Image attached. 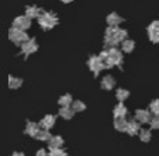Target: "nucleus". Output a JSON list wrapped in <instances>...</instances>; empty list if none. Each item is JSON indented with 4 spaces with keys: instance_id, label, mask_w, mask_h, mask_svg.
Returning <instances> with one entry per match:
<instances>
[{
    "instance_id": "21",
    "label": "nucleus",
    "mask_w": 159,
    "mask_h": 156,
    "mask_svg": "<svg viewBox=\"0 0 159 156\" xmlns=\"http://www.w3.org/2000/svg\"><path fill=\"white\" fill-rule=\"evenodd\" d=\"M138 137H140L141 142H145V144L151 142V140H152V128H141Z\"/></svg>"
},
{
    "instance_id": "17",
    "label": "nucleus",
    "mask_w": 159,
    "mask_h": 156,
    "mask_svg": "<svg viewBox=\"0 0 159 156\" xmlns=\"http://www.w3.org/2000/svg\"><path fill=\"white\" fill-rule=\"evenodd\" d=\"M46 144H48V149L61 148V146L64 145V138L61 137V135H53Z\"/></svg>"
},
{
    "instance_id": "11",
    "label": "nucleus",
    "mask_w": 159,
    "mask_h": 156,
    "mask_svg": "<svg viewBox=\"0 0 159 156\" xmlns=\"http://www.w3.org/2000/svg\"><path fill=\"white\" fill-rule=\"evenodd\" d=\"M39 130H41V126H39V123L27 120V123H25V128H24V134L28 135V137H31V138H35V135L38 134Z\"/></svg>"
},
{
    "instance_id": "10",
    "label": "nucleus",
    "mask_w": 159,
    "mask_h": 156,
    "mask_svg": "<svg viewBox=\"0 0 159 156\" xmlns=\"http://www.w3.org/2000/svg\"><path fill=\"white\" fill-rule=\"evenodd\" d=\"M141 126H143V124H141L140 121H137L135 118L129 120V124H127V128H126V134L129 135V137H137L141 131Z\"/></svg>"
},
{
    "instance_id": "6",
    "label": "nucleus",
    "mask_w": 159,
    "mask_h": 156,
    "mask_svg": "<svg viewBox=\"0 0 159 156\" xmlns=\"http://www.w3.org/2000/svg\"><path fill=\"white\" fill-rule=\"evenodd\" d=\"M20 47H21V53L24 55V60H27L32 53L38 52V49H39L38 42L35 41V38H30L27 42H24Z\"/></svg>"
},
{
    "instance_id": "26",
    "label": "nucleus",
    "mask_w": 159,
    "mask_h": 156,
    "mask_svg": "<svg viewBox=\"0 0 159 156\" xmlns=\"http://www.w3.org/2000/svg\"><path fill=\"white\" fill-rule=\"evenodd\" d=\"M71 107H73V110H74L75 113H82V112L87 110V105H85L82 100H80V99H75V100L73 102Z\"/></svg>"
},
{
    "instance_id": "3",
    "label": "nucleus",
    "mask_w": 159,
    "mask_h": 156,
    "mask_svg": "<svg viewBox=\"0 0 159 156\" xmlns=\"http://www.w3.org/2000/svg\"><path fill=\"white\" fill-rule=\"evenodd\" d=\"M38 24L43 31H50L59 24V17L53 11H43L38 18Z\"/></svg>"
},
{
    "instance_id": "16",
    "label": "nucleus",
    "mask_w": 159,
    "mask_h": 156,
    "mask_svg": "<svg viewBox=\"0 0 159 156\" xmlns=\"http://www.w3.org/2000/svg\"><path fill=\"white\" fill-rule=\"evenodd\" d=\"M57 114L60 116L61 118H64V120H71V118L75 116V112L73 110L71 106H60Z\"/></svg>"
},
{
    "instance_id": "32",
    "label": "nucleus",
    "mask_w": 159,
    "mask_h": 156,
    "mask_svg": "<svg viewBox=\"0 0 159 156\" xmlns=\"http://www.w3.org/2000/svg\"><path fill=\"white\" fill-rule=\"evenodd\" d=\"M61 3H64V4H69V3H71V2H74V0H60Z\"/></svg>"
},
{
    "instance_id": "23",
    "label": "nucleus",
    "mask_w": 159,
    "mask_h": 156,
    "mask_svg": "<svg viewBox=\"0 0 159 156\" xmlns=\"http://www.w3.org/2000/svg\"><path fill=\"white\" fill-rule=\"evenodd\" d=\"M53 135L50 134V130H45V128H41L38 131V134L35 135V140L38 141H42V142H48V141L52 138Z\"/></svg>"
},
{
    "instance_id": "15",
    "label": "nucleus",
    "mask_w": 159,
    "mask_h": 156,
    "mask_svg": "<svg viewBox=\"0 0 159 156\" xmlns=\"http://www.w3.org/2000/svg\"><path fill=\"white\" fill-rule=\"evenodd\" d=\"M127 114H129V109L124 105V102H119L113 107V117H126Z\"/></svg>"
},
{
    "instance_id": "14",
    "label": "nucleus",
    "mask_w": 159,
    "mask_h": 156,
    "mask_svg": "<svg viewBox=\"0 0 159 156\" xmlns=\"http://www.w3.org/2000/svg\"><path fill=\"white\" fill-rule=\"evenodd\" d=\"M127 124H129V120L126 117H113V127H115L116 131L126 132Z\"/></svg>"
},
{
    "instance_id": "18",
    "label": "nucleus",
    "mask_w": 159,
    "mask_h": 156,
    "mask_svg": "<svg viewBox=\"0 0 159 156\" xmlns=\"http://www.w3.org/2000/svg\"><path fill=\"white\" fill-rule=\"evenodd\" d=\"M22 84H24V79L21 77H16V75H8V88L13 91L16 89H20V88L22 87Z\"/></svg>"
},
{
    "instance_id": "25",
    "label": "nucleus",
    "mask_w": 159,
    "mask_h": 156,
    "mask_svg": "<svg viewBox=\"0 0 159 156\" xmlns=\"http://www.w3.org/2000/svg\"><path fill=\"white\" fill-rule=\"evenodd\" d=\"M73 102H74V99H73V96L70 95V93H63V95L57 99L59 106H71Z\"/></svg>"
},
{
    "instance_id": "8",
    "label": "nucleus",
    "mask_w": 159,
    "mask_h": 156,
    "mask_svg": "<svg viewBox=\"0 0 159 156\" xmlns=\"http://www.w3.org/2000/svg\"><path fill=\"white\" fill-rule=\"evenodd\" d=\"M134 118L141 124H149L152 118V113L149 109H137L134 112Z\"/></svg>"
},
{
    "instance_id": "24",
    "label": "nucleus",
    "mask_w": 159,
    "mask_h": 156,
    "mask_svg": "<svg viewBox=\"0 0 159 156\" xmlns=\"http://www.w3.org/2000/svg\"><path fill=\"white\" fill-rule=\"evenodd\" d=\"M134 49H135V42L133 41V39L127 38L121 42V50H123L124 53H131Z\"/></svg>"
},
{
    "instance_id": "28",
    "label": "nucleus",
    "mask_w": 159,
    "mask_h": 156,
    "mask_svg": "<svg viewBox=\"0 0 159 156\" xmlns=\"http://www.w3.org/2000/svg\"><path fill=\"white\" fill-rule=\"evenodd\" d=\"M148 109L151 110L152 114H159V98L158 99H152Z\"/></svg>"
},
{
    "instance_id": "29",
    "label": "nucleus",
    "mask_w": 159,
    "mask_h": 156,
    "mask_svg": "<svg viewBox=\"0 0 159 156\" xmlns=\"http://www.w3.org/2000/svg\"><path fill=\"white\" fill-rule=\"evenodd\" d=\"M149 127L152 130H159V114H152V118L149 121Z\"/></svg>"
},
{
    "instance_id": "2",
    "label": "nucleus",
    "mask_w": 159,
    "mask_h": 156,
    "mask_svg": "<svg viewBox=\"0 0 159 156\" xmlns=\"http://www.w3.org/2000/svg\"><path fill=\"white\" fill-rule=\"evenodd\" d=\"M129 32L123 28L113 27V25H107L106 31H105V36H103V43L105 47H117L119 45H121V42L124 39H127Z\"/></svg>"
},
{
    "instance_id": "19",
    "label": "nucleus",
    "mask_w": 159,
    "mask_h": 156,
    "mask_svg": "<svg viewBox=\"0 0 159 156\" xmlns=\"http://www.w3.org/2000/svg\"><path fill=\"white\" fill-rule=\"evenodd\" d=\"M42 13H43V10L39 8L38 6H28V7L25 8V14H27L30 18H36L38 20L39 17H41Z\"/></svg>"
},
{
    "instance_id": "22",
    "label": "nucleus",
    "mask_w": 159,
    "mask_h": 156,
    "mask_svg": "<svg viewBox=\"0 0 159 156\" xmlns=\"http://www.w3.org/2000/svg\"><path fill=\"white\" fill-rule=\"evenodd\" d=\"M115 95H116L117 102H124L130 98V91L126 89V88H117L116 92H115Z\"/></svg>"
},
{
    "instance_id": "4",
    "label": "nucleus",
    "mask_w": 159,
    "mask_h": 156,
    "mask_svg": "<svg viewBox=\"0 0 159 156\" xmlns=\"http://www.w3.org/2000/svg\"><path fill=\"white\" fill-rule=\"evenodd\" d=\"M87 66H88L89 71L92 73V75L95 78L99 77V74H101L102 70H105V66H103V63H102L99 55H91L87 60Z\"/></svg>"
},
{
    "instance_id": "13",
    "label": "nucleus",
    "mask_w": 159,
    "mask_h": 156,
    "mask_svg": "<svg viewBox=\"0 0 159 156\" xmlns=\"http://www.w3.org/2000/svg\"><path fill=\"white\" fill-rule=\"evenodd\" d=\"M56 124V116L55 114H46L43 118H41L39 121V126L41 128H45V130H52Z\"/></svg>"
},
{
    "instance_id": "30",
    "label": "nucleus",
    "mask_w": 159,
    "mask_h": 156,
    "mask_svg": "<svg viewBox=\"0 0 159 156\" xmlns=\"http://www.w3.org/2000/svg\"><path fill=\"white\" fill-rule=\"evenodd\" d=\"M35 156H49V151H46L45 148H41V149H38V151H36Z\"/></svg>"
},
{
    "instance_id": "20",
    "label": "nucleus",
    "mask_w": 159,
    "mask_h": 156,
    "mask_svg": "<svg viewBox=\"0 0 159 156\" xmlns=\"http://www.w3.org/2000/svg\"><path fill=\"white\" fill-rule=\"evenodd\" d=\"M123 21H124L123 17H120L117 13H110L109 16L106 17L107 25H113V27H117V25H120Z\"/></svg>"
},
{
    "instance_id": "9",
    "label": "nucleus",
    "mask_w": 159,
    "mask_h": 156,
    "mask_svg": "<svg viewBox=\"0 0 159 156\" xmlns=\"http://www.w3.org/2000/svg\"><path fill=\"white\" fill-rule=\"evenodd\" d=\"M31 20L32 18H30L27 14H25V16H18L14 18L13 27L18 28V29H22V31H27L31 28Z\"/></svg>"
},
{
    "instance_id": "31",
    "label": "nucleus",
    "mask_w": 159,
    "mask_h": 156,
    "mask_svg": "<svg viewBox=\"0 0 159 156\" xmlns=\"http://www.w3.org/2000/svg\"><path fill=\"white\" fill-rule=\"evenodd\" d=\"M10 156H25L24 152H18V151H16V152H13Z\"/></svg>"
},
{
    "instance_id": "7",
    "label": "nucleus",
    "mask_w": 159,
    "mask_h": 156,
    "mask_svg": "<svg viewBox=\"0 0 159 156\" xmlns=\"http://www.w3.org/2000/svg\"><path fill=\"white\" fill-rule=\"evenodd\" d=\"M148 39L152 43H159V20H155L147 27Z\"/></svg>"
},
{
    "instance_id": "27",
    "label": "nucleus",
    "mask_w": 159,
    "mask_h": 156,
    "mask_svg": "<svg viewBox=\"0 0 159 156\" xmlns=\"http://www.w3.org/2000/svg\"><path fill=\"white\" fill-rule=\"evenodd\" d=\"M49 156H67V151L61 146V148H53L49 149Z\"/></svg>"
},
{
    "instance_id": "5",
    "label": "nucleus",
    "mask_w": 159,
    "mask_h": 156,
    "mask_svg": "<svg viewBox=\"0 0 159 156\" xmlns=\"http://www.w3.org/2000/svg\"><path fill=\"white\" fill-rule=\"evenodd\" d=\"M8 39H10L13 43L21 46L24 42H27L28 39H30V36H28L27 31H22V29H18V28H16V27H11L10 29H8Z\"/></svg>"
},
{
    "instance_id": "1",
    "label": "nucleus",
    "mask_w": 159,
    "mask_h": 156,
    "mask_svg": "<svg viewBox=\"0 0 159 156\" xmlns=\"http://www.w3.org/2000/svg\"><path fill=\"white\" fill-rule=\"evenodd\" d=\"M123 53L124 52L119 47H105L99 53L105 70H110L113 67H119L120 70L123 69Z\"/></svg>"
},
{
    "instance_id": "12",
    "label": "nucleus",
    "mask_w": 159,
    "mask_h": 156,
    "mask_svg": "<svg viewBox=\"0 0 159 156\" xmlns=\"http://www.w3.org/2000/svg\"><path fill=\"white\" fill-rule=\"evenodd\" d=\"M115 87H116V79L113 75L107 74V75H103V77H102L101 88L103 91H112V89H115Z\"/></svg>"
}]
</instances>
